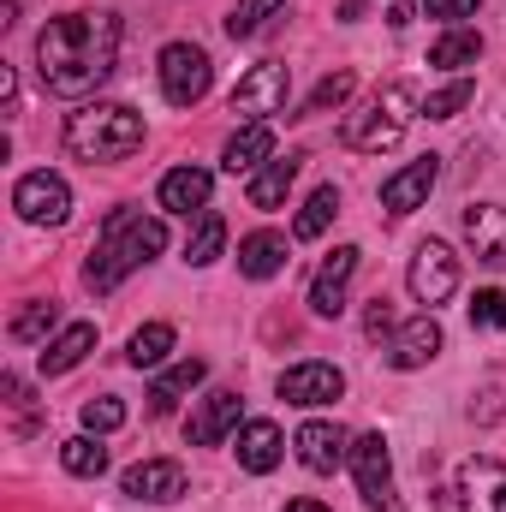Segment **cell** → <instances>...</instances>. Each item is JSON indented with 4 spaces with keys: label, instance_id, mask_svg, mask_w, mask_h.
Here are the masks:
<instances>
[{
    "label": "cell",
    "instance_id": "1",
    "mask_svg": "<svg viewBox=\"0 0 506 512\" xmlns=\"http://www.w3.org/2000/svg\"><path fill=\"white\" fill-rule=\"evenodd\" d=\"M120 60V18L114 12H60L36 36V72L54 96L78 102L114 78Z\"/></svg>",
    "mask_w": 506,
    "mask_h": 512
},
{
    "label": "cell",
    "instance_id": "2",
    "mask_svg": "<svg viewBox=\"0 0 506 512\" xmlns=\"http://www.w3.org/2000/svg\"><path fill=\"white\" fill-rule=\"evenodd\" d=\"M167 251V221L161 215H143V209H108L102 233H96V251L84 262V280L90 292H114L126 274H137L143 262Z\"/></svg>",
    "mask_w": 506,
    "mask_h": 512
},
{
    "label": "cell",
    "instance_id": "3",
    "mask_svg": "<svg viewBox=\"0 0 506 512\" xmlns=\"http://www.w3.org/2000/svg\"><path fill=\"white\" fill-rule=\"evenodd\" d=\"M66 149L78 161H126L143 149V114L126 108V102H90L66 120Z\"/></svg>",
    "mask_w": 506,
    "mask_h": 512
},
{
    "label": "cell",
    "instance_id": "4",
    "mask_svg": "<svg viewBox=\"0 0 506 512\" xmlns=\"http://www.w3.org/2000/svg\"><path fill=\"white\" fill-rule=\"evenodd\" d=\"M417 114H423L417 90H411L405 78H393V84H381L358 114H346L340 143L358 149V155H387V149H399V137H405V126H411Z\"/></svg>",
    "mask_w": 506,
    "mask_h": 512
},
{
    "label": "cell",
    "instance_id": "5",
    "mask_svg": "<svg viewBox=\"0 0 506 512\" xmlns=\"http://www.w3.org/2000/svg\"><path fill=\"white\" fill-rule=\"evenodd\" d=\"M155 78H161V96L173 108H197L209 96V84H215V66H209V54L197 42H167L161 60H155Z\"/></svg>",
    "mask_w": 506,
    "mask_h": 512
},
{
    "label": "cell",
    "instance_id": "6",
    "mask_svg": "<svg viewBox=\"0 0 506 512\" xmlns=\"http://www.w3.org/2000/svg\"><path fill=\"white\" fill-rule=\"evenodd\" d=\"M286 96H292V66H280V60H262L251 66L239 84H233V114L256 126V120H274L280 108H286Z\"/></svg>",
    "mask_w": 506,
    "mask_h": 512
},
{
    "label": "cell",
    "instance_id": "7",
    "mask_svg": "<svg viewBox=\"0 0 506 512\" xmlns=\"http://www.w3.org/2000/svg\"><path fill=\"white\" fill-rule=\"evenodd\" d=\"M12 209H18L30 227H66V221H72V185H66L60 173L36 167V173H24V179L12 185Z\"/></svg>",
    "mask_w": 506,
    "mask_h": 512
},
{
    "label": "cell",
    "instance_id": "8",
    "mask_svg": "<svg viewBox=\"0 0 506 512\" xmlns=\"http://www.w3.org/2000/svg\"><path fill=\"white\" fill-rule=\"evenodd\" d=\"M352 477H358V495L370 512H399V495H393V453L376 429L370 435H352Z\"/></svg>",
    "mask_w": 506,
    "mask_h": 512
},
{
    "label": "cell",
    "instance_id": "9",
    "mask_svg": "<svg viewBox=\"0 0 506 512\" xmlns=\"http://www.w3.org/2000/svg\"><path fill=\"white\" fill-rule=\"evenodd\" d=\"M405 280H411V298L435 310V304H447V298L459 292V256L447 251L441 239H429V245H417V256H411V274H405Z\"/></svg>",
    "mask_w": 506,
    "mask_h": 512
},
{
    "label": "cell",
    "instance_id": "10",
    "mask_svg": "<svg viewBox=\"0 0 506 512\" xmlns=\"http://www.w3.org/2000/svg\"><path fill=\"white\" fill-rule=\"evenodd\" d=\"M453 495H459V512H506V465L489 453H471L453 477Z\"/></svg>",
    "mask_w": 506,
    "mask_h": 512
},
{
    "label": "cell",
    "instance_id": "11",
    "mask_svg": "<svg viewBox=\"0 0 506 512\" xmlns=\"http://www.w3.org/2000/svg\"><path fill=\"white\" fill-rule=\"evenodd\" d=\"M340 393H346V376H340L334 364H316V358H304V364L280 370V399H286V405H304V411H316V405H334Z\"/></svg>",
    "mask_w": 506,
    "mask_h": 512
},
{
    "label": "cell",
    "instance_id": "12",
    "mask_svg": "<svg viewBox=\"0 0 506 512\" xmlns=\"http://www.w3.org/2000/svg\"><path fill=\"white\" fill-rule=\"evenodd\" d=\"M435 179H441V161H435V155L405 161L393 179H381V209H387V215H411V209H423L429 191H435Z\"/></svg>",
    "mask_w": 506,
    "mask_h": 512
},
{
    "label": "cell",
    "instance_id": "13",
    "mask_svg": "<svg viewBox=\"0 0 506 512\" xmlns=\"http://www.w3.org/2000/svg\"><path fill=\"white\" fill-rule=\"evenodd\" d=\"M441 322H435V310H423V316H411V322H399L393 328V340H387V364L393 370H423L429 358H441Z\"/></svg>",
    "mask_w": 506,
    "mask_h": 512
},
{
    "label": "cell",
    "instance_id": "14",
    "mask_svg": "<svg viewBox=\"0 0 506 512\" xmlns=\"http://www.w3.org/2000/svg\"><path fill=\"white\" fill-rule=\"evenodd\" d=\"M239 411H245V399H239L233 387H215V393L191 411V423H185L191 447H221L227 435H239V429H245V423H239Z\"/></svg>",
    "mask_w": 506,
    "mask_h": 512
},
{
    "label": "cell",
    "instance_id": "15",
    "mask_svg": "<svg viewBox=\"0 0 506 512\" xmlns=\"http://www.w3.org/2000/svg\"><path fill=\"white\" fill-rule=\"evenodd\" d=\"M120 489H126L131 501L173 507V501H185V465L179 459H143V465H131L126 477H120Z\"/></svg>",
    "mask_w": 506,
    "mask_h": 512
},
{
    "label": "cell",
    "instance_id": "16",
    "mask_svg": "<svg viewBox=\"0 0 506 512\" xmlns=\"http://www.w3.org/2000/svg\"><path fill=\"white\" fill-rule=\"evenodd\" d=\"M292 447H298V465H304V471H316V477H328L334 465H346V459H352V435H346L340 423H322V417H316V423H304V429L292 435Z\"/></svg>",
    "mask_w": 506,
    "mask_h": 512
},
{
    "label": "cell",
    "instance_id": "17",
    "mask_svg": "<svg viewBox=\"0 0 506 512\" xmlns=\"http://www.w3.org/2000/svg\"><path fill=\"white\" fill-rule=\"evenodd\" d=\"M352 274H358V245H340V251L316 268V280H310V310H316L322 322H334V316L346 310V286H352Z\"/></svg>",
    "mask_w": 506,
    "mask_h": 512
},
{
    "label": "cell",
    "instance_id": "18",
    "mask_svg": "<svg viewBox=\"0 0 506 512\" xmlns=\"http://www.w3.org/2000/svg\"><path fill=\"white\" fill-rule=\"evenodd\" d=\"M465 245H471L477 262L506 268V209L501 203H471L465 209Z\"/></svg>",
    "mask_w": 506,
    "mask_h": 512
},
{
    "label": "cell",
    "instance_id": "19",
    "mask_svg": "<svg viewBox=\"0 0 506 512\" xmlns=\"http://www.w3.org/2000/svg\"><path fill=\"white\" fill-rule=\"evenodd\" d=\"M233 453H239V465H245L251 477H268V471L286 459V435H280L268 417H256V423H245V429L233 435Z\"/></svg>",
    "mask_w": 506,
    "mask_h": 512
},
{
    "label": "cell",
    "instance_id": "20",
    "mask_svg": "<svg viewBox=\"0 0 506 512\" xmlns=\"http://www.w3.org/2000/svg\"><path fill=\"white\" fill-rule=\"evenodd\" d=\"M268 161H274V126H268V120L239 126L233 137H227V149H221V167H227L233 179H239V173L251 179L256 167H268Z\"/></svg>",
    "mask_w": 506,
    "mask_h": 512
},
{
    "label": "cell",
    "instance_id": "21",
    "mask_svg": "<svg viewBox=\"0 0 506 512\" xmlns=\"http://www.w3.org/2000/svg\"><path fill=\"white\" fill-rule=\"evenodd\" d=\"M209 191H215V179H209L203 167H173L155 197H161L167 215H203V209H209Z\"/></svg>",
    "mask_w": 506,
    "mask_h": 512
},
{
    "label": "cell",
    "instance_id": "22",
    "mask_svg": "<svg viewBox=\"0 0 506 512\" xmlns=\"http://www.w3.org/2000/svg\"><path fill=\"white\" fill-rule=\"evenodd\" d=\"M90 352H96V322H72V328H60V334L42 346V376H66V370H78Z\"/></svg>",
    "mask_w": 506,
    "mask_h": 512
},
{
    "label": "cell",
    "instance_id": "23",
    "mask_svg": "<svg viewBox=\"0 0 506 512\" xmlns=\"http://www.w3.org/2000/svg\"><path fill=\"white\" fill-rule=\"evenodd\" d=\"M483 60V36L471 30V24H447L435 42H429V66H441V72H465V66H477Z\"/></svg>",
    "mask_w": 506,
    "mask_h": 512
},
{
    "label": "cell",
    "instance_id": "24",
    "mask_svg": "<svg viewBox=\"0 0 506 512\" xmlns=\"http://www.w3.org/2000/svg\"><path fill=\"white\" fill-rule=\"evenodd\" d=\"M292 179H298V155H274L268 167H256L251 185H245V197H251V209H280L286 203V191H292Z\"/></svg>",
    "mask_w": 506,
    "mask_h": 512
},
{
    "label": "cell",
    "instance_id": "25",
    "mask_svg": "<svg viewBox=\"0 0 506 512\" xmlns=\"http://www.w3.org/2000/svg\"><path fill=\"white\" fill-rule=\"evenodd\" d=\"M280 268H286V239H280V233H251V239H239V274L274 280Z\"/></svg>",
    "mask_w": 506,
    "mask_h": 512
},
{
    "label": "cell",
    "instance_id": "26",
    "mask_svg": "<svg viewBox=\"0 0 506 512\" xmlns=\"http://www.w3.org/2000/svg\"><path fill=\"white\" fill-rule=\"evenodd\" d=\"M203 376H209V364H203V358H185V364H173L161 382L149 387V411H155V417H167V411L179 405V393H191Z\"/></svg>",
    "mask_w": 506,
    "mask_h": 512
},
{
    "label": "cell",
    "instance_id": "27",
    "mask_svg": "<svg viewBox=\"0 0 506 512\" xmlns=\"http://www.w3.org/2000/svg\"><path fill=\"white\" fill-rule=\"evenodd\" d=\"M173 322H143L137 334H131V346H126V358L137 364V370H161L167 364V352H173Z\"/></svg>",
    "mask_w": 506,
    "mask_h": 512
},
{
    "label": "cell",
    "instance_id": "28",
    "mask_svg": "<svg viewBox=\"0 0 506 512\" xmlns=\"http://www.w3.org/2000/svg\"><path fill=\"white\" fill-rule=\"evenodd\" d=\"M221 251H227V221H221L215 209H203L197 227H191V239H185V262H191V268H209Z\"/></svg>",
    "mask_w": 506,
    "mask_h": 512
},
{
    "label": "cell",
    "instance_id": "29",
    "mask_svg": "<svg viewBox=\"0 0 506 512\" xmlns=\"http://www.w3.org/2000/svg\"><path fill=\"white\" fill-rule=\"evenodd\" d=\"M280 12H286V0H233V12H227V36H233V42L262 36L268 18H280Z\"/></svg>",
    "mask_w": 506,
    "mask_h": 512
},
{
    "label": "cell",
    "instance_id": "30",
    "mask_svg": "<svg viewBox=\"0 0 506 512\" xmlns=\"http://www.w3.org/2000/svg\"><path fill=\"white\" fill-rule=\"evenodd\" d=\"M60 465H66L72 477H102V471H108V447H102V435H72V441L60 447Z\"/></svg>",
    "mask_w": 506,
    "mask_h": 512
},
{
    "label": "cell",
    "instance_id": "31",
    "mask_svg": "<svg viewBox=\"0 0 506 512\" xmlns=\"http://www.w3.org/2000/svg\"><path fill=\"white\" fill-rule=\"evenodd\" d=\"M334 215H340V191H334V185H322V191H310V203L298 209V227H292V233H298V239H322Z\"/></svg>",
    "mask_w": 506,
    "mask_h": 512
},
{
    "label": "cell",
    "instance_id": "32",
    "mask_svg": "<svg viewBox=\"0 0 506 512\" xmlns=\"http://www.w3.org/2000/svg\"><path fill=\"white\" fill-rule=\"evenodd\" d=\"M48 328H60V304H42V298H36V304H24V310L12 316V340H18V346H36V340L48 346Z\"/></svg>",
    "mask_w": 506,
    "mask_h": 512
},
{
    "label": "cell",
    "instance_id": "33",
    "mask_svg": "<svg viewBox=\"0 0 506 512\" xmlns=\"http://www.w3.org/2000/svg\"><path fill=\"white\" fill-rule=\"evenodd\" d=\"M471 96H477V84H471V78H453V84H441L435 96H423V114H429V120H453L459 108H471Z\"/></svg>",
    "mask_w": 506,
    "mask_h": 512
},
{
    "label": "cell",
    "instance_id": "34",
    "mask_svg": "<svg viewBox=\"0 0 506 512\" xmlns=\"http://www.w3.org/2000/svg\"><path fill=\"white\" fill-rule=\"evenodd\" d=\"M358 90V78L352 72H328L316 90H310V102H304V114H328V108H346V96Z\"/></svg>",
    "mask_w": 506,
    "mask_h": 512
},
{
    "label": "cell",
    "instance_id": "35",
    "mask_svg": "<svg viewBox=\"0 0 506 512\" xmlns=\"http://www.w3.org/2000/svg\"><path fill=\"white\" fill-rule=\"evenodd\" d=\"M126 423V405L114 399V393H102V399H84V429L90 435H114Z\"/></svg>",
    "mask_w": 506,
    "mask_h": 512
},
{
    "label": "cell",
    "instance_id": "36",
    "mask_svg": "<svg viewBox=\"0 0 506 512\" xmlns=\"http://www.w3.org/2000/svg\"><path fill=\"white\" fill-rule=\"evenodd\" d=\"M471 322L477 328H506V292L501 286H489V292L471 298Z\"/></svg>",
    "mask_w": 506,
    "mask_h": 512
},
{
    "label": "cell",
    "instance_id": "37",
    "mask_svg": "<svg viewBox=\"0 0 506 512\" xmlns=\"http://www.w3.org/2000/svg\"><path fill=\"white\" fill-rule=\"evenodd\" d=\"M393 328H399V322H393V304H387V298H370V310H364V334H370V340H393Z\"/></svg>",
    "mask_w": 506,
    "mask_h": 512
},
{
    "label": "cell",
    "instance_id": "38",
    "mask_svg": "<svg viewBox=\"0 0 506 512\" xmlns=\"http://www.w3.org/2000/svg\"><path fill=\"white\" fill-rule=\"evenodd\" d=\"M483 0H423V12L429 18H447V24H459V18H471Z\"/></svg>",
    "mask_w": 506,
    "mask_h": 512
},
{
    "label": "cell",
    "instance_id": "39",
    "mask_svg": "<svg viewBox=\"0 0 506 512\" xmlns=\"http://www.w3.org/2000/svg\"><path fill=\"white\" fill-rule=\"evenodd\" d=\"M280 512H328V507H322V501H310V495H304V501H286V507H280Z\"/></svg>",
    "mask_w": 506,
    "mask_h": 512
}]
</instances>
